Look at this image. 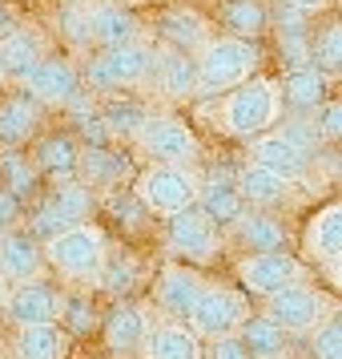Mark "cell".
<instances>
[{
    "label": "cell",
    "instance_id": "6da1fadb",
    "mask_svg": "<svg viewBox=\"0 0 342 359\" xmlns=\"http://www.w3.org/2000/svg\"><path fill=\"white\" fill-rule=\"evenodd\" d=\"M197 101H213V114L210 109H201V114L210 117L213 130L229 142H250V137L274 130L282 121V89H278V77H266V73H254L250 81L234 85L218 97H197Z\"/></svg>",
    "mask_w": 342,
    "mask_h": 359
},
{
    "label": "cell",
    "instance_id": "7a4b0ae2",
    "mask_svg": "<svg viewBox=\"0 0 342 359\" xmlns=\"http://www.w3.org/2000/svg\"><path fill=\"white\" fill-rule=\"evenodd\" d=\"M162 45L149 36V41H133V45H117V49H97L81 69V81L89 93H137L149 89L153 81V69H157Z\"/></svg>",
    "mask_w": 342,
    "mask_h": 359
},
{
    "label": "cell",
    "instance_id": "3957f363",
    "mask_svg": "<svg viewBox=\"0 0 342 359\" xmlns=\"http://www.w3.org/2000/svg\"><path fill=\"white\" fill-rule=\"evenodd\" d=\"M41 246H45L49 271H57L61 283H69V287H97L105 255H109V234L97 222H77V226L45 238Z\"/></svg>",
    "mask_w": 342,
    "mask_h": 359
},
{
    "label": "cell",
    "instance_id": "277c9868",
    "mask_svg": "<svg viewBox=\"0 0 342 359\" xmlns=\"http://www.w3.org/2000/svg\"><path fill=\"white\" fill-rule=\"evenodd\" d=\"M262 65H266V49L258 41L213 33V41L197 53V97H218L262 73Z\"/></svg>",
    "mask_w": 342,
    "mask_h": 359
},
{
    "label": "cell",
    "instance_id": "5b68a950",
    "mask_svg": "<svg viewBox=\"0 0 342 359\" xmlns=\"http://www.w3.org/2000/svg\"><path fill=\"white\" fill-rule=\"evenodd\" d=\"M133 149L145 158V165H201V137L178 114H149L141 133L133 137Z\"/></svg>",
    "mask_w": 342,
    "mask_h": 359
},
{
    "label": "cell",
    "instance_id": "8992f818",
    "mask_svg": "<svg viewBox=\"0 0 342 359\" xmlns=\"http://www.w3.org/2000/svg\"><path fill=\"white\" fill-rule=\"evenodd\" d=\"M162 238H165L169 259L190 262V266H213L222 259V250H226V230L213 226L197 202L162 218Z\"/></svg>",
    "mask_w": 342,
    "mask_h": 359
},
{
    "label": "cell",
    "instance_id": "52a82bcc",
    "mask_svg": "<svg viewBox=\"0 0 342 359\" xmlns=\"http://www.w3.org/2000/svg\"><path fill=\"white\" fill-rule=\"evenodd\" d=\"M197 190H201L197 165H145L133 178V194L141 198V206L153 218H169V214L194 206Z\"/></svg>",
    "mask_w": 342,
    "mask_h": 359
},
{
    "label": "cell",
    "instance_id": "ba28073f",
    "mask_svg": "<svg viewBox=\"0 0 342 359\" xmlns=\"http://www.w3.org/2000/svg\"><path fill=\"white\" fill-rule=\"evenodd\" d=\"M242 146H245V162L266 165L270 174H282V178H290V182H298V186H310V190H314L318 149L302 146V142L290 137L282 126L258 133V137H250V142H242Z\"/></svg>",
    "mask_w": 342,
    "mask_h": 359
},
{
    "label": "cell",
    "instance_id": "9c48e42d",
    "mask_svg": "<svg viewBox=\"0 0 342 359\" xmlns=\"http://www.w3.org/2000/svg\"><path fill=\"white\" fill-rule=\"evenodd\" d=\"M334 307H339V299L330 291H322V287H314L310 278L306 283H290V287H282V291L262 299V311L278 327H286L294 339H306L318 323H326V315Z\"/></svg>",
    "mask_w": 342,
    "mask_h": 359
},
{
    "label": "cell",
    "instance_id": "30bf717a",
    "mask_svg": "<svg viewBox=\"0 0 342 359\" xmlns=\"http://www.w3.org/2000/svg\"><path fill=\"white\" fill-rule=\"evenodd\" d=\"M245 315H250V294L242 287H234V283L210 278L201 287V294H197V303L185 323L194 327L197 335H201V343H206V339H218V335H234Z\"/></svg>",
    "mask_w": 342,
    "mask_h": 359
},
{
    "label": "cell",
    "instance_id": "8fae6325",
    "mask_svg": "<svg viewBox=\"0 0 342 359\" xmlns=\"http://www.w3.org/2000/svg\"><path fill=\"white\" fill-rule=\"evenodd\" d=\"M234 278L245 294L266 299V294L282 291L290 283H306L310 266L290 250H262V255H238L234 259Z\"/></svg>",
    "mask_w": 342,
    "mask_h": 359
},
{
    "label": "cell",
    "instance_id": "7c38bea8",
    "mask_svg": "<svg viewBox=\"0 0 342 359\" xmlns=\"http://www.w3.org/2000/svg\"><path fill=\"white\" fill-rule=\"evenodd\" d=\"M234 182H238V190H242L245 206L274 210V214H294L314 198L310 186H298V182L282 178V174H270L266 165H254V162H242V170L234 174Z\"/></svg>",
    "mask_w": 342,
    "mask_h": 359
},
{
    "label": "cell",
    "instance_id": "4fadbf2b",
    "mask_svg": "<svg viewBox=\"0 0 342 359\" xmlns=\"http://www.w3.org/2000/svg\"><path fill=\"white\" fill-rule=\"evenodd\" d=\"M20 85H24L45 109H65V105H73V101H81L85 93H89L85 81H81L77 61L65 57V53H45V57L24 73Z\"/></svg>",
    "mask_w": 342,
    "mask_h": 359
},
{
    "label": "cell",
    "instance_id": "5bb4252c",
    "mask_svg": "<svg viewBox=\"0 0 342 359\" xmlns=\"http://www.w3.org/2000/svg\"><path fill=\"white\" fill-rule=\"evenodd\" d=\"M213 33H218V25L201 8H194V4H165L162 13L149 20V36L162 49L190 53V57H197V53L206 49L213 41Z\"/></svg>",
    "mask_w": 342,
    "mask_h": 359
},
{
    "label": "cell",
    "instance_id": "9a60e30c",
    "mask_svg": "<svg viewBox=\"0 0 342 359\" xmlns=\"http://www.w3.org/2000/svg\"><path fill=\"white\" fill-rule=\"evenodd\" d=\"M206 283H210V278L201 275V266H190V262L169 259L162 271H157V275L149 278L153 311H157L162 319H181V323H185Z\"/></svg>",
    "mask_w": 342,
    "mask_h": 359
},
{
    "label": "cell",
    "instance_id": "2e32d148",
    "mask_svg": "<svg viewBox=\"0 0 342 359\" xmlns=\"http://www.w3.org/2000/svg\"><path fill=\"white\" fill-rule=\"evenodd\" d=\"M149 327H153V311L145 303L117 299L113 307L101 315V343L113 359H141Z\"/></svg>",
    "mask_w": 342,
    "mask_h": 359
},
{
    "label": "cell",
    "instance_id": "e0dca14e",
    "mask_svg": "<svg viewBox=\"0 0 342 359\" xmlns=\"http://www.w3.org/2000/svg\"><path fill=\"white\" fill-rule=\"evenodd\" d=\"M294 230L290 222L274 210L245 206V214L226 230V243H234L242 255H262V250H290Z\"/></svg>",
    "mask_w": 342,
    "mask_h": 359
},
{
    "label": "cell",
    "instance_id": "ac0fdd59",
    "mask_svg": "<svg viewBox=\"0 0 342 359\" xmlns=\"http://www.w3.org/2000/svg\"><path fill=\"white\" fill-rule=\"evenodd\" d=\"M65 311V291L52 287L45 278H33V283H20L8 291V303H4V315L13 327H33V323H57Z\"/></svg>",
    "mask_w": 342,
    "mask_h": 359
},
{
    "label": "cell",
    "instance_id": "d6986e66",
    "mask_svg": "<svg viewBox=\"0 0 342 359\" xmlns=\"http://www.w3.org/2000/svg\"><path fill=\"white\" fill-rule=\"evenodd\" d=\"M149 41V20L121 0H93V49H117Z\"/></svg>",
    "mask_w": 342,
    "mask_h": 359
},
{
    "label": "cell",
    "instance_id": "ffe728a7",
    "mask_svg": "<svg viewBox=\"0 0 342 359\" xmlns=\"http://www.w3.org/2000/svg\"><path fill=\"white\" fill-rule=\"evenodd\" d=\"M45 246L29 226H13L8 234H0V275L8 287H20V283H33V278L45 275Z\"/></svg>",
    "mask_w": 342,
    "mask_h": 359
},
{
    "label": "cell",
    "instance_id": "44dd1931",
    "mask_svg": "<svg viewBox=\"0 0 342 359\" xmlns=\"http://www.w3.org/2000/svg\"><path fill=\"white\" fill-rule=\"evenodd\" d=\"M270 33H274V57L282 61V73H286V69L310 65V33H314V17H310V13L274 4V13H270Z\"/></svg>",
    "mask_w": 342,
    "mask_h": 359
},
{
    "label": "cell",
    "instance_id": "7402d4cb",
    "mask_svg": "<svg viewBox=\"0 0 342 359\" xmlns=\"http://www.w3.org/2000/svg\"><path fill=\"white\" fill-rule=\"evenodd\" d=\"M45 126V105L29 93L17 89L0 97V149H24Z\"/></svg>",
    "mask_w": 342,
    "mask_h": 359
},
{
    "label": "cell",
    "instance_id": "603a6c76",
    "mask_svg": "<svg viewBox=\"0 0 342 359\" xmlns=\"http://www.w3.org/2000/svg\"><path fill=\"white\" fill-rule=\"evenodd\" d=\"M302 255L310 262H330L342 255V198H330L318 210H310V218L302 222Z\"/></svg>",
    "mask_w": 342,
    "mask_h": 359
},
{
    "label": "cell",
    "instance_id": "cb8c5ba5",
    "mask_svg": "<svg viewBox=\"0 0 342 359\" xmlns=\"http://www.w3.org/2000/svg\"><path fill=\"white\" fill-rule=\"evenodd\" d=\"M278 89H282V114L310 117L330 93H334V81L310 61V65H302V69H286L282 81H278Z\"/></svg>",
    "mask_w": 342,
    "mask_h": 359
},
{
    "label": "cell",
    "instance_id": "d4e9b609",
    "mask_svg": "<svg viewBox=\"0 0 342 359\" xmlns=\"http://www.w3.org/2000/svg\"><path fill=\"white\" fill-rule=\"evenodd\" d=\"M33 165L41 170V178L65 182L77 178V165H81V137L69 130H49L33 137Z\"/></svg>",
    "mask_w": 342,
    "mask_h": 359
},
{
    "label": "cell",
    "instance_id": "484cf974",
    "mask_svg": "<svg viewBox=\"0 0 342 359\" xmlns=\"http://www.w3.org/2000/svg\"><path fill=\"white\" fill-rule=\"evenodd\" d=\"M149 89H153L162 101H169V105L197 101V57H190V53H169V49H162Z\"/></svg>",
    "mask_w": 342,
    "mask_h": 359
},
{
    "label": "cell",
    "instance_id": "4316f807",
    "mask_svg": "<svg viewBox=\"0 0 342 359\" xmlns=\"http://www.w3.org/2000/svg\"><path fill=\"white\" fill-rule=\"evenodd\" d=\"M141 359H206V343L190 323L181 319H153Z\"/></svg>",
    "mask_w": 342,
    "mask_h": 359
},
{
    "label": "cell",
    "instance_id": "83f0119b",
    "mask_svg": "<svg viewBox=\"0 0 342 359\" xmlns=\"http://www.w3.org/2000/svg\"><path fill=\"white\" fill-rule=\"evenodd\" d=\"M270 0H218L213 25L226 36H242V41H262L270 33Z\"/></svg>",
    "mask_w": 342,
    "mask_h": 359
},
{
    "label": "cell",
    "instance_id": "f1b7e54d",
    "mask_svg": "<svg viewBox=\"0 0 342 359\" xmlns=\"http://www.w3.org/2000/svg\"><path fill=\"white\" fill-rule=\"evenodd\" d=\"M49 53V33L36 25H20L13 33L0 36V69L8 81H24V73Z\"/></svg>",
    "mask_w": 342,
    "mask_h": 359
},
{
    "label": "cell",
    "instance_id": "f546056e",
    "mask_svg": "<svg viewBox=\"0 0 342 359\" xmlns=\"http://www.w3.org/2000/svg\"><path fill=\"white\" fill-rule=\"evenodd\" d=\"M133 170V162L121 154V149L109 142V146H81V165H77V178L93 190H113L117 182H125Z\"/></svg>",
    "mask_w": 342,
    "mask_h": 359
},
{
    "label": "cell",
    "instance_id": "4dcf8cb0",
    "mask_svg": "<svg viewBox=\"0 0 342 359\" xmlns=\"http://www.w3.org/2000/svg\"><path fill=\"white\" fill-rule=\"evenodd\" d=\"M13 347H17V359H69L73 355V335L61 319L57 323H33L17 327Z\"/></svg>",
    "mask_w": 342,
    "mask_h": 359
},
{
    "label": "cell",
    "instance_id": "1f68e13d",
    "mask_svg": "<svg viewBox=\"0 0 342 359\" xmlns=\"http://www.w3.org/2000/svg\"><path fill=\"white\" fill-rule=\"evenodd\" d=\"M238 339L250 347L254 359H274V355H290L294 351V335L286 327H278L266 311H250L238 327Z\"/></svg>",
    "mask_w": 342,
    "mask_h": 359
},
{
    "label": "cell",
    "instance_id": "d6a6232c",
    "mask_svg": "<svg viewBox=\"0 0 342 359\" xmlns=\"http://www.w3.org/2000/svg\"><path fill=\"white\" fill-rule=\"evenodd\" d=\"M310 61L334 85H342V13H318L310 33Z\"/></svg>",
    "mask_w": 342,
    "mask_h": 359
},
{
    "label": "cell",
    "instance_id": "836d02e7",
    "mask_svg": "<svg viewBox=\"0 0 342 359\" xmlns=\"http://www.w3.org/2000/svg\"><path fill=\"white\" fill-rule=\"evenodd\" d=\"M141 283H149L145 262L137 259L129 246H121V250L109 246L105 266H101V278H97V291L113 294V299H133V291H137Z\"/></svg>",
    "mask_w": 342,
    "mask_h": 359
},
{
    "label": "cell",
    "instance_id": "e575fe53",
    "mask_svg": "<svg viewBox=\"0 0 342 359\" xmlns=\"http://www.w3.org/2000/svg\"><path fill=\"white\" fill-rule=\"evenodd\" d=\"M197 206L206 210V218H210L218 230H229L245 214V198H242V190H238L234 178H201Z\"/></svg>",
    "mask_w": 342,
    "mask_h": 359
},
{
    "label": "cell",
    "instance_id": "d590c367",
    "mask_svg": "<svg viewBox=\"0 0 342 359\" xmlns=\"http://www.w3.org/2000/svg\"><path fill=\"white\" fill-rule=\"evenodd\" d=\"M153 114L145 101L129 97V93H113L109 105H101V117H105V126H109V137L113 142H133L141 126H145V117Z\"/></svg>",
    "mask_w": 342,
    "mask_h": 359
},
{
    "label": "cell",
    "instance_id": "8d00e7d4",
    "mask_svg": "<svg viewBox=\"0 0 342 359\" xmlns=\"http://www.w3.org/2000/svg\"><path fill=\"white\" fill-rule=\"evenodd\" d=\"M57 33L73 53L93 49V0H61L57 8Z\"/></svg>",
    "mask_w": 342,
    "mask_h": 359
},
{
    "label": "cell",
    "instance_id": "74e56055",
    "mask_svg": "<svg viewBox=\"0 0 342 359\" xmlns=\"http://www.w3.org/2000/svg\"><path fill=\"white\" fill-rule=\"evenodd\" d=\"M49 206L65 214L69 222H93V210H97V190L85 186L81 178H65V182H52V194L45 198Z\"/></svg>",
    "mask_w": 342,
    "mask_h": 359
},
{
    "label": "cell",
    "instance_id": "f35d334b",
    "mask_svg": "<svg viewBox=\"0 0 342 359\" xmlns=\"http://www.w3.org/2000/svg\"><path fill=\"white\" fill-rule=\"evenodd\" d=\"M0 170H4V190H13L17 198H29L41 182V170L33 158H24V149H0Z\"/></svg>",
    "mask_w": 342,
    "mask_h": 359
},
{
    "label": "cell",
    "instance_id": "ab89813d",
    "mask_svg": "<svg viewBox=\"0 0 342 359\" xmlns=\"http://www.w3.org/2000/svg\"><path fill=\"white\" fill-rule=\"evenodd\" d=\"M306 355L310 359H342V307L326 315V323H318L306 335Z\"/></svg>",
    "mask_w": 342,
    "mask_h": 359
},
{
    "label": "cell",
    "instance_id": "60d3db41",
    "mask_svg": "<svg viewBox=\"0 0 342 359\" xmlns=\"http://www.w3.org/2000/svg\"><path fill=\"white\" fill-rule=\"evenodd\" d=\"M314 130L322 137V146H339L342 149V93H330V97L310 114Z\"/></svg>",
    "mask_w": 342,
    "mask_h": 359
},
{
    "label": "cell",
    "instance_id": "b9f144b4",
    "mask_svg": "<svg viewBox=\"0 0 342 359\" xmlns=\"http://www.w3.org/2000/svg\"><path fill=\"white\" fill-rule=\"evenodd\" d=\"M93 303L89 299H73V294H65V311H61V323L69 327V335L77 339V335H85L89 327H93Z\"/></svg>",
    "mask_w": 342,
    "mask_h": 359
},
{
    "label": "cell",
    "instance_id": "7bdbcfd3",
    "mask_svg": "<svg viewBox=\"0 0 342 359\" xmlns=\"http://www.w3.org/2000/svg\"><path fill=\"white\" fill-rule=\"evenodd\" d=\"M206 359H254L250 355V347L238 339V331L234 335H218V339H206Z\"/></svg>",
    "mask_w": 342,
    "mask_h": 359
},
{
    "label": "cell",
    "instance_id": "ee69618b",
    "mask_svg": "<svg viewBox=\"0 0 342 359\" xmlns=\"http://www.w3.org/2000/svg\"><path fill=\"white\" fill-rule=\"evenodd\" d=\"M13 226H20V198L0 186V234H8Z\"/></svg>",
    "mask_w": 342,
    "mask_h": 359
},
{
    "label": "cell",
    "instance_id": "f6af8a7d",
    "mask_svg": "<svg viewBox=\"0 0 342 359\" xmlns=\"http://www.w3.org/2000/svg\"><path fill=\"white\" fill-rule=\"evenodd\" d=\"M322 278H326V287H330V294L342 299V255L330 259V262H322Z\"/></svg>",
    "mask_w": 342,
    "mask_h": 359
},
{
    "label": "cell",
    "instance_id": "bcb514c9",
    "mask_svg": "<svg viewBox=\"0 0 342 359\" xmlns=\"http://www.w3.org/2000/svg\"><path fill=\"white\" fill-rule=\"evenodd\" d=\"M278 4L298 8V13H310V17H318V13H326V8H334V0H278Z\"/></svg>",
    "mask_w": 342,
    "mask_h": 359
},
{
    "label": "cell",
    "instance_id": "7dc6e473",
    "mask_svg": "<svg viewBox=\"0 0 342 359\" xmlns=\"http://www.w3.org/2000/svg\"><path fill=\"white\" fill-rule=\"evenodd\" d=\"M8 291H13V287L4 283V275H0V315H4V303H8Z\"/></svg>",
    "mask_w": 342,
    "mask_h": 359
},
{
    "label": "cell",
    "instance_id": "c3c4849f",
    "mask_svg": "<svg viewBox=\"0 0 342 359\" xmlns=\"http://www.w3.org/2000/svg\"><path fill=\"white\" fill-rule=\"evenodd\" d=\"M121 4H133V8H137V4H145V0H121Z\"/></svg>",
    "mask_w": 342,
    "mask_h": 359
},
{
    "label": "cell",
    "instance_id": "681fc988",
    "mask_svg": "<svg viewBox=\"0 0 342 359\" xmlns=\"http://www.w3.org/2000/svg\"><path fill=\"white\" fill-rule=\"evenodd\" d=\"M4 85H8V77H4V69H0V89H4Z\"/></svg>",
    "mask_w": 342,
    "mask_h": 359
},
{
    "label": "cell",
    "instance_id": "f907efd6",
    "mask_svg": "<svg viewBox=\"0 0 342 359\" xmlns=\"http://www.w3.org/2000/svg\"><path fill=\"white\" fill-rule=\"evenodd\" d=\"M274 359H294V355H274Z\"/></svg>",
    "mask_w": 342,
    "mask_h": 359
},
{
    "label": "cell",
    "instance_id": "816d5d0a",
    "mask_svg": "<svg viewBox=\"0 0 342 359\" xmlns=\"http://www.w3.org/2000/svg\"><path fill=\"white\" fill-rule=\"evenodd\" d=\"M0 20H4V4H0Z\"/></svg>",
    "mask_w": 342,
    "mask_h": 359
},
{
    "label": "cell",
    "instance_id": "f5cc1de1",
    "mask_svg": "<svg viewBox=\"0 0 342 359\" xmlns=\"http://www.w3.org/2000/svg\"><path fill=\"white\" fill-rule=\"evenodd\" d=\"M334 4H342V0H334Z\"/></svg>",
    "mask_w": 342,
    "mask_h": 359
}]
</instances>
